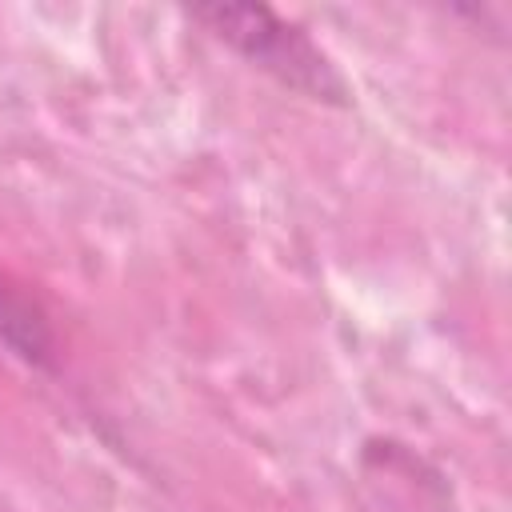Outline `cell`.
<instances>
[{
	"label": "cell",
	"mask_w": 512,
	"mask_h": 512,
	"mask_svg": "<svg viewBox=\"0 0 512 512\" xmlns=\"http://www.w3.org/2000/svg\"><path fill=\"white\" fill-rule=\"evenodd\" d=\"M0 340L28 364H48L52 360V332L48 320L40 316V308L8 284V276L0 272Z\"/></svg>",
	"instance_id": "obj_2"
},
{
	"label": "cell",
	"mask_w": 512,
	"mask_h": 512,
	"mask_svg": "<svg viewBox=\"0 0 512 512\" xmlns=\"http://www.w3.org/2000/svg\"><path fill=\"white\" fill-rule=\"evenodd\" d=\"M192 16L216 40H224L252 68L268 72L284 88H292V92H300L308 100L348 104V84L336 72V64L312 44V36L300 24L284 20L276 8H268V4H224V0H216V4L192 8Z\"/></svg>",
	"instance_id": "obj_1"
}]
</instances>
